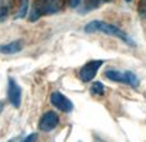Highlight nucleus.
Returning a JSON list of instances; mask_svg holds the SVG:
<instances>
[{"mask_svg": "<svg viewBox=\"0 0 146 142\" xmlns=\"http://www.w3.org/2000/svg\"><path fill=\"white\" fill-rule=\"evenodd\" d=\"M83 31H85L86 33L100 32V33H104V35L113 36V37L119 38V40H122L123 42H126L127 45H131V46L136 45L135 41L132 40L123 30H121L119 27L111 24V23L104 22V20H91V22H88L87 24L83 27Z\"/></svg>", "mask_w": 146, "mask_h": 142, "instance_id": "f257e3e1", "label": "nucleus"}, {"mask_svg": "<svg viewBox=\"0 0 146 142\" xmlns=\"http://www.w3.org/2000/svg\"><path fill=\"white\" fill-rule=\"evenodd\" d=\"M66 7V0H36L32 5L28 19L35 22L44 15H51L62 12Z\"/></svg>", "mask_w": 146, "mask_h": 142, "instance_id": "f03ea898", "label": "nucleus"}, {"mask_svg": "<svg viewBox=\"0 0 146 142\" xmlns=\"http://www.w3.org/2000/svg\"><path fill=\"white\" fill-rule=\"evenodd\" d=\"M105 78L109 81L118 82V83H123L127 86H131L136 89L140 85V79L137 76L131 71H119V69H108L105 72Z\"/></svg>", "mask_w": 146, "mask_h": 142, "instance_id": "7ed1b4c3", "label": "nucleus"}, {"mask_svg": "<svg viewBox=\"0 0 146 142\" xmlns=\"http://www.w3.org/2000/svg\"><path fill=\"white\" fill-rule=\"evenodd\" d=\"M104 64V60L101 59H95V60H90L81 67V69L78 71V77L82 82L87 83V82L92 81L94 77L96 76L98 71L101 68V65Z\"/></svg>", "mask_w": 146, "mask_h": 142, "instance_id": "20e7f679", "label": "nucleus"}, {"mask_svg": "<svg viewBox=\"0 0 146 142\" xmlns=\"http://www.w3.org/2000/svg\"><path fill=\"white\" fill-rule=\"evenodd\" d=\"M7 94H8V100H9V102L12 104V106L19 108L21 102H22V89H21L19 85L17 83V81H15L14 78H12V77L8 79Z\"/></svg>", "mask_w": 146, "mask_h": 142, "instance_id": "39448f33", "label": "nucleus"}, {"mask_svg": "<svg viewBox=\"0 0 146 142\" xmlns=\"http://www.w3.org/2000/svg\"><path fill=\"white\" fill-rule=\"evenodd\" d=\"M50 102L54 108L63 113H69L73 110V102L59 91H55L50 95Z\"/></svg>", "mask_w": 146, "mask_h": 142, "instance_id": "423d86ee", "label": "nucleus"}, {"mask_svg": "<svg viewBox=\"0 0 146 142\" xmlns=\"http://www.w3.org/2000/svg\"><path fill=\"white\" fill-rule=\"evenodd\" d=\"M59 124V117L55 112H46L38 120V128L42 132H50Z\"/></svg>", "mask_w": 146, "mask_h": 142, "instance_id": "0eeeda50", "label": "nucleus"}, {"mask_svg": "<svg viewBox=\"0 0 146 142\" xmlns=\"http://www.w3.org/2000/svg\"><path fill=\"white\" fill-rule=\"evenodd\" d=\"M23 40H15L9 44H4L0 45V54H7V55H12V54H17L22 51L23 49Z\"/></svg>", "mask_w": 146, "mask_h": 142, "instance_id": "6e6552de", "label": "nucleus"}, {"mask_svg": "<svg viewBox=\"0 0 146 142\" xmlns=\"http://www.w3.org/2000/svg\"><path fill=\"white\" fill-rule=\"evenodd\" d=\"M14 7V0H0V22L9 15Z\"/></svg>", "mask_w": 146, "mask_h": 142, "instance_id": "1a4fd4ad", "label": "nucleus"}, {"mask_svg": "<svg viewBox=\"0 0 146 142\" xmlns=\"http://www.w3.org/2000/svg\"><path fill=\"white\" fill-rule=\"evenodd\" d=\"M90 92L95 96H103L104 92H105V87L101 82H94L91 85V89H90Z\"/></svg>", "mask_w": 146, "mask_h": 142, "instance_id": "9d476101", "label": "nucleus"}, {"mask_svg": "<svg viewBox=\"0 0 146 142\" xmlns=\"http://www.w3.org/2000/svg\"><path fill=\"white\" fill-rule=\"evenodd\" d=\"M27 8H28V0H22L21 3V9H19V13H18L15 17L17 18H23L27 13Z\"/></svg>", "mask_w": 146, "mask_h": 142, "instance_id": "9b49d317", "label": "nucleus"}, {"mask_svg": "<svg viewBox=\"0 0 146 142\" xmlns=\"http://www.w3.org/2000/svg\"><path fill=\"white\" fill-rule=\"evenodd\" d=\"M137 12L141 17L146 18V0H140L139 5H137Z\"/></svg>", "mask_w": 146, "mask_h": 142, "instance_id": "f8f14e48", "label": "nucleus"}, {"mask_svg": "<svg viewBox=\"0 0 146 142\" xmlns=\"http://www.w3.org/2000/svg\"><path fill=\"white\" fill-rule=\"evenodd\" d=\"M110 1H113V0H88V5H90V8H98L104 3H110Z\"/></svg>", "mask_w": 146, "mask_h": 142, "instance_id": "ddd939ff", "label": "nucleus"}, {"mask_svg": "<svg viewBox=\"0 0 146 142\" xmlns=\"http://www.w3.org/2000/svg\"><path fill=\"white\" fill-rule=\"evenodd\" d=\"M35 140H37V133H31L30 136L23 138V141H35Z\"/></svg>", "mask_w": 146, "mask_h": 142, "instance_id": "4468645a", "label": "nucleus"}, {"mask_svg": "<svg viewBox=\"0 0 146 142\" xmlns=\"http://www.w3.org/2000/svg\"><path fill=\"white\" fill-rule=\"evenodd\" d=\"M68 3L71 8H77L81 4V0H68Z\"/></svg>", "mask_w": 146, "mask_h": 142, "instance_id": "2eb2a0df", "label": "nucleus"}, {"mask_svg": "<svg viewBox=\"0 0 146 142\" xmlns=\"http://www.w3.org/2000/svg\"><path fill=\"white\" fill-rule=\"evenodd\" d=\"M3 109H4V102H3L1 100H0V113L3 112Z\"/></svg>", "mask_w": 146, "mask_h": 142, "instance_id": "dca6fc26", "label": "nucleus"}, {"mask_svg": "<svg viewBox=\"0 0 146 142\" xmlns=\"http://www.w3.org/2000/svg\"><path fill=\"white\" fill-rule=\"evenodd\" d=\"M126 1H127V3H129V1H132V0H126Z\"/></svg>", "mask_w": 146, "mask_h": 142, "instance_id": "f3484780", "label": "nucleus"}]
</instances>
